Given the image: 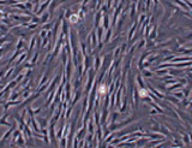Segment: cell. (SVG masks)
I'll return each mask as SVG.
<instances>
[{
  "mask_svg": "<svg viewBox=\"0 0 192 148\" xmlns=\"http://www.w3.org/2000/svg\"><path fill=\"white\" fill-rule=\"evenodd\" d=\"M98 92H100V93H102V94H105V93L107 92L106 86H101V87H100V89H98Z\"/></svg>",
  "mask_w": 192,
  "mask_h": 148,
  "instance_id": "1",
  "label": "cell"
},
{
  "mask_svg": "<svg viewBox=\"0 0 192 148\" xmlns=\"http://www.w3.org/2000/svg\"><path fill=\"white\" fill-rule=\"evenodd\" d=\"M139 95H141L142 98H145V96H146V90H145V89H141V90H139Z\"/></svg>",
  "mask_w": 192,
  "mask_h": 148,
  "instance_id": "2",
  "label": "cell"
}]
</instances>
